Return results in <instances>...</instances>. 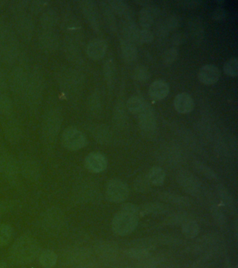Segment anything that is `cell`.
I'll use <instances>...</instances> for the list:
<instances>
[{
	"instance_id": "obj_25",
	"label": "cell",
	"mask_w": 238,
	"mask_h": 268,
	"mask_svg": "<svg viewBox=\"0 0 238 268\" xmlns=\"http://www.w3.org/2000/svg\"><path fill=\"white\" fill-rule=\"evenodd\" d=\"M140 30H138L136 23L132 20H127L123 26V34H124V39L129 42L138 44V35H139Z\"/></svg>"
},
{
	"instance_id": "obj_9",
	"label": "cell",
	"mask_w": 238,
	"mask_h": 268,
	"mask_svg": "<svg viewBox=\"0 0 238 268\" xmlns=\"http://www.w3.org/2000/svg\"><path fill=\"white\" fill-rule=\"evenodd\" d=\"M20 175L18 161L11 155L0 153V177L9 182H14Z\"/></svg>"
},
{
	"instance_id": "obj_17",
	"label": "cell",
	"mask_w": 238,
	"mask_h": 268,
	"mask_svg": "<svg viewBox=\"0 0 238 268\" xmlns=\"http://www.w3.org/2000/svg\"><path fill=\"white\" fill-rule=\"evenodd\" d=\"M170 88L167 82L156 81L152 83L149 88V95L153 100H164L169 95Z\"/></svg>"
},
{
	"instance_id": "obj_24",
	"label": "cell",
	"mask_w": 238,
	"mask_h": 268,
	"mask_svg": "<svg viewBox=\"0 0 238 268\" xmlns=\"http://www.w3.org/2000/svg\"><path fill=\"white\" fill-rule=\"evenodd\" d=\"M58 255L51 249H46L40 252L39 260L40 264L44 268H53L58 263Z\"/></svg>"
},
{
	"instance_id": "obj_4",
	"label": "cell",
	"mask_w": 238,
	"mask_h": 268,
	"mask_svg": "<svg viewBox=\"0 0 238 268\" xmlns=\"http://www.w3.org/2000/svg\"><path fill=\"white\" fill-rule=\"evenodd\" d=\"M176 181L179 187L189 195L201 197L205 194V189L201 181L189 170H180L176 174Z\"/></svg>"
},
{
	"instance_id": "obj_23",
	"label": "cell",
	"mask_w": 238,
	"mask_h": 268,
	"mask_svg": "<svg viewBox=\"0 0 238 268\" xmlns=\"http://www.w3.org/2000/svg\"><path fill=\"white\" fill-rule=\"evenodd\" d=\"M121 52L124 60L133 61L136 59L138 55V51L133 43L122 39L120 44Z\"/></svg>"
},
{
	"instance_id": "obj_2",
	"label": "cell",
	"mask_w": 238,
	"mask_h": 268,
	"mask_svg": "<svg viewBox=\"0 0 238 268\" xmlns=\"http://www.w3.org/2000/svg\"><path fill=\"white\" fill-rule=\"evenodd\" d=\"M138 206L126 203L121 206L112 221V229L119 236H126L133 233L139 223Z\"/></svg>"
},
{
	"instance_id": "obj_42",
	"label": "cell",
	"mask_w": 238,
	"mask_h": 268,
	"mask_svg": "<svg viewBox=\"0 0 238 268\" xmlns=\"http://www.w3.org/2000/svg\"><path fill=\"white\" fill-rule=\"evenodd\" d=\"M150 253V251L148 249L138 248V247H132L126 250V254L129 257L131 258H136V259H141L148 257Z\"/></svg>"
},
{
	"instance_id": "obj_5",
	"label": "cell",
	"mask_w": 238,
	"mask_h": 268,
	"mask_svg": "<svg viewBox=\"0 0 238 268\" xmlns=\"http://www.w3.org/2000/svg\"><path fill=\"white\" fill-rule=\"evenodd\" d=\"M61 114L57 110H51L46 114L42 122V132L43 138L47 143H52L58 137L60 131Z\"/></svg>"
},
{
	"instance_id": "obj_34",
	"label": "cell",
	"mask_w": 238,
	"mask_h": 268,
	"mask_svg": "<svg viewBox=\"0 0 238 268\" xmlns=\"http://www.w3.org/2000/svg\"><path fill=\"white\" fill-rule=\"evenodd\" d=\"M146 104L140 97H132L128 100L126 107L130 112H132L133 114L138 115L143 111Z\"/></svg>"
},
{
	"instance_id": "obj_11",
	"label": "cell",
	"mask_w": 238,
	"mask_h": 268,
	"mask_svg": "<svg viewBox=\"0 0 238 268\" xmlns=\"http://www.w3.org/2000/svg\"><path fill=\"white\" fill-rule=\"evenodd\" d=\"M85 165L87 170L90 172L99 173L107 168L108 161L103 154L95 152L87 155L85 158Z\"/></svg>"
},
{
	"instance_id": "obj_1",
	"label": "cell",
	"mask_w": 238,
	"mask_h": 268,
	"mask_svg": "<svg viewBox=\"0 0 238 268\" xmlns=\"http://www.w3.org/2000/svg\"><path fill=\"white\" fill-rule=\"evenodd\" d=\"M40 244L33 237L24 235L17 239L9 250V258L13 264L27 265L39 257Z\"/></svg>"
},
{
	"instance_id": "obj_41",
	"label": "cell",
	"mask_w": 238,
	"mask_h": 268,
	"mask_svg": "<svg viewBox=\"0 0 238 268\" xmlns=\"http://www.w3.org/2000/svg\"><path fill=\"white\" fill-rule=\"evenodd\" d=\"M115 72H116V69H115V65L113 61L109 60L106 61L104 66V76H105L108 83H113L114 80Z\"/></svg>"
},
{
	"instance_id": "obj_44",
	"label": "cell",
	"mask_w": 238,
	"mask_h": 268,
	"mask_svg": "<svg viewBox=\"0 0 238 268\" xmlns=\"http://www.w3.org/2000/svg\"><path fill=\"white\" fill-rule=\"evenodd\" d=\"M15 201H11V200H3V201H0V217L2 216L3 215L7 214L13 211L15 208Z\"/></svg>"
},
{
	"instance_id": "obj_3",
	"label": "cell",
	"mask_w": 238,
	"mask_h": 268,
	"mask_svg": "<svg viewBox=\"0 0 238 268\" xmlns=\"http://www.w3.org/2000/svg\"><path fill=\"white\" fill-rule=\"evenodd\" d=\"M39 225L42 230L46 233L57 235L65 226L64 213L60 208H50L39 216Z\"/></svg>"
},
{
	"instance_id": "obj_6",
	"label": "cell",
	"mask_w": 238,
	"mask_h": 268,
	"mask_svg": "<svg viewBox=\"0 0 238 268\" xmlns=\"http://www.w3.org/2000/svg\"><path fill=\"white\" fill-rule=\"evenodd\" d=\"M106 195L110 202L123 203L129 197V186L119 179H112L106 185Z\"/></svg>"
},
{
	"instance_id": "obj_26",
	"label": "cell",
	"mask_w": 238,
	"mask_h": 268,
	"mask_svg": "<svg viewBox=\"0 0 238 268\" xmlns=\"http://www.w3.org/2000/svg\"><path fill=\"white\" fill-rule=\"evenodd\" d=\"M108 3L111 6L112 11L117 13L118 15L126 18L131 17L132 11H131L129 5L124 1H120V0H114V1H111Z\"/></svg>"
},
{
	"instance_id": "obj_14",
	"label": "cell",
	"mask_w": 238,
	"mask_h": 268,
	"mask_svg": "<svg viewBox=\"0 0 238 268\" xmlns=\"http://www.w3.org/2000/svg\"><path fill=\"white\" fill-rule=\"evenodd\" d=\"M220 78V71L217 66L213 64L203 66L198 72V79L206 85L215 84Z\"/></svg>"
},
{
	"instance_id": "obj_32",
	"label": "cell",
	"mask_w": 238,
	"mask_h": 268,
	"mask_svg": "<svg viewBox=\"0 0 238 268\" xmlns=\"http://www.w3.org/2000/svg\"><path fill=\"white\" fill-rule=\"evenodd\" d=\"M210 213H211L212 218L215 222L221 228H224L227 226V218L226 216L225 213L223 210L219 206L213 205L210 208Z\"/></svg>"
},
{
	"instance_id": "obj_37",
	"label": "cell",
	"mask_w": 238,
	"mask_h": 268,
	"mask_svg": "<svg viewBox=\"0 0 238 268\" xmlns=\"http://www.w3.org/2000/svg\"><path fill=\"white\" fill-rule=\"evenodd\" d=\"M102 9L103 13H104V17H105L106 21H107L108 25L111 30H115L116 27V18H115L114 14H113L112 9H111V6H109L108 2H102Z\"/></svg>"
},
{
	"instance_id": "obj_18",
	"label": "cell",
	"mask_w": 238,
	"mask_h": 268,
	"mask_svg": "<svg viewBox=\"0 0 238 268\" xmlns=\"http://www.w3.org/2000/svg\"><path fill=\"white\" fill-rule=\"evenodd\" d=\"M217 194L222 202L228 208L233 214H236L238 211L237 203L234 196L223 184H219L217 187Z\"/></svg>"
},
{
	"instance_id": "obj_49",
	"label": "cell",
	"mask_w": 238,
	"mask_h": 268,
	"mask_svg": "<svg viewBox=\"0 0 238 268\" xmlns=\"http://www.w3.org/2000/svg\"><path fill=\"white\" fill-rule=\"evenodd\" d=\"M178 24H179V21H178V18H176V17H171L167 21V26L171 30L176 29V27H178Z\"/></svg>"
},
{
	"instance_id": "obj_35",
	"label": "cell",
	"mask_w": 238,
	"mask_h": 268,
	"mask_svg": "<svg viewBox=\"0 0 238 268\" xmlns=\"http://www.w3.org/2000/svg\"><path fill=\"white\" fill-rule=\"evenodd\" d=\"M154 18L151 11L147 8H143L139 13V23L143 29L149 30L153 24Z\"/></svg>"
},
{
	"instance_id": "obj_39",
	"label": "cell",
	"mask_w": 238,
	"mask_h": 268,
	"mask_svg": "<svg viewBox=\"0 0 238 268\" xmlns=\"http://www.w3.org/2000/svg\"><path fill=\"white\" fill-rule=\"evenodd\" d=\"M237 58H231L224 65L225 74L231 77H236L238 74V62Z\"/></svg>"
},
{
	"instance_id": "obj_16",
	"label": "cell",
	"mask_w": 238,
	"mask_h": 268,
	"mask_svg": "<svg viewBox=\"0 0 238 268\" xmlns=\"http://www.w3.org/2000/svg\"><path fill=\"white\" fill-rule=\"evenodd\" d=\"M106 51H107V44L100 39L92 41L87 47V55L93 60L102 59L105 56Z\"/></svg>"
},
{
	"instance_id": "obj_20",
	"label": "cell",
	"mask_w": 238,
	"mask_h": 268,
	"mask_svg": "<svg viewBox=\"0 0 238 268\" xmlns=\"http://www.w3.org/2000/svg\"><path fill=\"white\" fill-rule=\"evenodd\" d=\"M193 219V216L186 212H176L169 214L164 221L166 226H181L189 220Z\"/></svg>"
},
{
	"instance_id": "obj_48",
	"label": "cell",
	"mask_w": 238,
	"mask_h": 268,
	"mask_svg": "<svg viewBox=\"0 0 238 268\" xmlns=\"http://www.w3.org/2000/svg\"><path fill=\"white\" fill-rule=\"evenodd\" d=\"M184 41H185V37H184V35L181 33L176 34L173 37L172 42L176 45H180V44H183Z\"/></svg>"
},
{
	"instance_id": "obj_36",
	"label": "cell",
	"mask_w": 238,
	"mask_h": 268,
	"mask_svg": "<svg viewBox=\"0 0 238 268\" xmlns=\"http://www.w3.org/2000/svg\"><path fill=\"white\" fill-rule=\"evenodd\" d=\"M58 15L53 10H49L46 11L44 14L42 15L41 18V23L42 25L46 28L47 27H52L57 23Z\"/></svg>"
},
{
	"instance_id": "obj_50",
	"label": "cell",
	"mask_w": 238,
	"mask_h": 268,
	"mask_svg": "<svg viewBox=\"0 0 238 268\" xmlns=\"http://www.w3.org/2000/svg\"><path fill=\"white\" fill-rule=\"evenodd\" d=\"M0 268H7V265L3 261H0Z\"/></svg>"
},
{
	"instance_id": "obj_21",
	"label": "cell",
	"mask_w": 238,
	"mask_h": 268,
	"mask_svg": "<svg viewBox=\"0 0 238 268\" xmlns=\"http://www.w3.org/2000/svg\"><path fill=\"white\" fill-rule=\"evenodd\" d=\"M4 134L6 139L10 143H18L21 139L22 131L21 129L16 122H10L7 123L4 127Z\"/></svg>"
},
{
	"instance_id": "obj_31",
	"label": "cell",
	"mask_w": 238,
	"mask_h": 268,
	"mask_svg": "<svg viewBox=\"0 0 238 268\" xmlns=\"http://www.w3.org/2000/svg\"><path fill=\"white\" fill-rule=\"evenodd\" d=\"M13 229L8 223H0V247H5L13 238Z\"/></svg>"
},
{
	"instance_id": "obj_8",
	"label": "cell",
	"mask_w": 238,
	"mask_h": 268,
	"mask_svg": "<svg viewBox=\"0 0 238 268\" xmlns=\"http://www.w3.org/2000/svg\"><path fill=\"white\" fill-rule=\"evenodd\" d=\"M138 115L140 129L144 138L147 140L154 139L157 135V124L151 107L146 104L143 111L138 114Z\"/></svg>"
},
{
	"instance_id": "obj_33",
	"label": "cell",
	"mask_w": 238,
	"mask_h": 268,
	"mask_svg": "<svg viewBox=\"0 0 238 268\" xmlns=\"http://www.w3.org/2000/svg\"><path fill=\"white\" fill-rule=\"evenodd\" d=\"M152 186L147 175H138L134 181V184H133L135 190L139 193L150 192Z\"/></svg>"
},
{
	"instance_id": "obj_46",
	"label": "cell",
	"mask_w": 238,
	"mask_h": 268,
	"mask_svg": "<svg viewBox=\"0 0 238 268\" xmlns=\"http://www.w3.org/2000/svg\"><path fill=\"white\" fill-rule=\"evenodd\" d=\"M12 110L11 101L7 97H0V111L5 114L11 113Z\"/></svg>"
},
{
	"instance_id": "obj_45",
	"label": "cell",
	"mask_w": 238,
	"mask_h": 268,
	"mask_svg": "<svg viewBox=\"0 0 238 268\" xmlns=\"http://www.w3.org/2000/svg\"><path fill=\"white\" fill-rule=\"evenodd\" d=\"M154 35L152 32L150 30H140L139 35H138V44H150L153 42Z\"/></svg>"
},
{
	"instance_id": "obj_19",
	"label": "cell",
	"mask_w": 238,
	"mask_h": 268,
	"mask_svg": "<svg viewBox=\"0 0 238 268\" xmlns=\"http://www.w3.org/2000/svg\"><path fill=\"white\" fill-rule=\"evenodd\" d=\"M82 10L87 21L90 24L92 28L95 30H99V22L98 14H97V10L96 8V5L94 2L90 1H83L82 4Z\"/></svg>"
},
{
	"instance_id": "obj_27",
	"label": "cell",
	"mask_w": 238,
	"mask_h": 268,
	"mask_svg": "<svg viewBox=\"0 0 238 268\" xmlns=\"http://www.w3.org/2000/svg\"><path fill=\"white\" fill-rule=\"evenodd\" d=\"M181 233L188 239L196 238L200 233V227L195 220L191 219L181 225Z\"/></svg>"
},
{
	"instance_id": "obj_15",
	"label": "cell",
	"mask_w": 238,
	"mask_h": 268,
	"mask_svg": "<svg viewBox=\"0 0 238 268\" xmlns=\"http://www.w3.org/2000/svg\"><path fill=\"white\" fill-rule=\"evenodd\" d=\"M174 107L179 113H189L194 107V102L189 94L183 92L178 95L175 98Z\"/></svg>"
},
{
	"instance_id": "obj_47",
	"label": "cell",
	"mask_w": 238,
	"mask_h": 268,
	"mask_svg": "<svg viewBox=\"0 0 238 268\" xmlns=\"http://www.w3.org/2000/svg\"><path fill=\"white\" fill-rule=\"evenodd\" d=\"M226 12L225 10L222 8H216L215 11L213 12V14H212V17H213L214 19L220 20L224 19L225 18Z\"/></svg>"
},
{
	"instance_id": "obj_29",
	"label": "cell",
	"mask_w": 238,
	"mask_h": 268,
	"mask_svg": "<svg viewBox=\"0 0 238 268\" xmlns=\"http://www.w3.org/2000/svg\"><path fill=\"white\" fill-rule=\"evenodd\" d=\"M86 252L82 249H73L68 252L64 257V264L67 266H74L79 264L80 261L85 259Z\"/></svg>"
},
{
	"instance_id": "obj_7",
	"label": "cell",
	"mask_w": 238,
	"mask_h": 268,
	"mask_svg": "<svg viewBox=\"0 0 238 268\" xmlns=\"http://www.w3.org/2000/svg\"><path fill=\"white\" fill-rule=\"evenodd\" d=\"M61 143L66 149L77 151L87 146V139L85 134L76 128L68 127L63 131Z\"/></svg>"
},
{
	"instance_id": "obj_28",
	"label": "cell",
	"mask_w": 238,
	"mask_h": 268,
	"mask_svg": "<svg viewBox=\"0 0 238 268\" xmlns=\"http://www.w3.org/2000/svg\"><path fill=\"white\" fill-rule=\"evenodd\" d=\"M41 45L45 50L52 51L56 50L58 46V38L57 35L53 32H46L39 39Z\"/></svg>"
},
{
	"instance_id": "obj_30",
	"label": "cell",
	"mask_w": 238,
	"mask_h": 268,
	"mask_svg": "<svg viewBox=\"0 0 238 268\" xmlns=\"http://www.w3.org/2000/svg\"><path fill=\"white\" fill-rule=\"evenodd\" d=\"M193 167H194L195 170H196L198 173L203 175V177H206L208 180H217V179H218V175L216 173L215 170H212L210 166L205 164V163L197 161H194V163H193Z\"/></svg>"
},
{
	"instance_id": "obj_10",
	"label": "cell",
	"mask_w": 238,
	"mask_h": 268,
	"mask_svg": "<svg viewBox=\"0 0 238 268\" xmlns=\"http://www.w3.org/2000/svg\"><path fill=\"white\" fill-rule=\"evenodd\" d=\"M20 173H22L26 180L37 182L42 177V170L37 162L32 159L27 158L18 162Z\"/></svg>"
},
{
	"instance_id": "obj_38",
	"label": "cell",
	"mask_w": 238,
	"mask_h": 268,
	"mask_svg": "<svg viewBox=\"0 0 238 268\" xmlns=\"http://www.w3.org/2000/svg\"><path fill=\"white\" fill-rule=\"evenodd\" d=\"M133 76L137 81L140 83H145L151 76L150 70L144 66H137L133 73Z\"/></svg>"
},
{
	"instance_id": "obj_22",
	"label": "cell",
	"mask_w": 238,
	"mask_h": 268,
	"mask_svg": "<svg viewBox=\"0 0 238 268\" xmlns=\"http://www.w3.org/2000/svg\"><path fill=\"white\" fill-rule=\"evenodd\" d=\"M147 175H148L150 183L155 187L162 186L165 182L166 177H167L165 170L157 165L150 168Z\"/></svg>"
},
{
	"instance_id": "obj_40",
	"label": "cell",
	"mask_w": 238,
	"mask_h": 268,
	"mask_svg": "<svg viewBox=\"0 0 238 268\" xmlns=\"http://www.w3.org/2000/svg\"><path fill=\"white\" fill-rule=\"evenodd\" d=\"M97 251L100 253L107 254L117 252V247L112 242L102 241L97 245Z\"/></svg>"
},
{
	"instance_id": "obj_13",
	"label": "cell",
	"mask_w": 238,
	"mask_h": 268,
	"mask_svg": "<svg viewBox=\"0 0 238 268\" xmlns=\"http://www.w3.org/2000/svg\"><path fill=\"white\" fill-rule=\"evenodd\" d=\"M157 196L163 203L178 206V207L186 208L191 206V200L189 197L181 196L176 193L160 192L157 194Z\"/></svg>"
},
{
	"instance_id": "obj_12",
	"label": "cell",
	"mask_w": 238,
	"mask_h": 268,
	"mask_svg": "<svg viewBox=\"0 0 238 268\" xmlns=\"http://www.w3.org/2000/svg\"><path fill=\"white\" fill-rule=\"evenodd\" d=\"M138 206L140 218L148 215L166 214L171 211L169 205L162 202L148 203Z\"/></svg>"
},
{
	"instance_id": "obj_43",
	"label": "cell",
	"mask_w": 238,
	"mask_h": 268,
	"mask_svg": "<svg viewBox=\"0 0 238 268\" xmlns=\"http://www.w3.org/2000/svg\"><path fill=\"white\" fill-rule=\"evenodd\" d=\"M178 57V51L175 48L169 49L163 55V61L166 65H170L175 62Z\"/></svg>"
}]
</instances>
